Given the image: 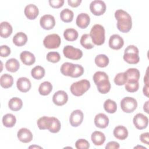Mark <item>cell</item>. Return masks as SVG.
<instances>
[{
    "mask_svg": "<svg viewBox=\"0 0 149 149\" xmlns=\"http://www.w3.org/2000/svg\"><path fill=\"white\" fill-rule=\"evenodd\" d=\"M115 17L118 20L117 28L122 33L129 32L132 26V20L130 15L122 9L116 10L115 12Z\"/></svg>",
    "mask_w": 149,
    "mask_h": 149,
    "instance_id": "1",
    "label": "cell"
},
{
    "mask_svg": "<svg viewBox=\"0 0 149 149\" xmlns=\"http://www.w3.org/2000/svg\"><path fill=\"white\" fill-rule=\"evenodd\" d=\"M90 36L93 42L97 45H101L105 42V29L99 24L94 25L90 30Z\"/></svg>",
    "mask_w": 149,
    "mask_h": 149,
    "instance_id": "2",
    "label": "cell"
},
{
    "mask_svg": "<svg viewBox=\"0 0 149 149\" xmlns=\"http://www.w3.org/2000/svg\"><path fill=\"white\" fill-rule=\"evenodd\" d=\"M139 49L133 45H128L125 49L123 58L129 64H137L140 61Z\"/></svg>",
    "mask_w": 149,
    "mask_h": 149,
    "instance_id": "3",
    "label": "cell"
},
{
    "mask_svg": "<svg viewBox=\"0 0 149 149\" xmlns=\"http://www.w3.org/2000/svg\"><path fill=\"white\" fill-rule=\"evenodd\" d=\"M90 88V83L88 80L83 79L72 84L70 87L72 94L79 97L83 95Z\"/></svg>",
    "mask_w": 149,
    "mask_h": 149,
    "instance_id": "4",
    "label": "cell"
},
{
    "mask_svg": "<svg viewBox=\"0 0 149 149\" xmlns=\"http://www.w3.org/2000/svg\"><path fill=\"white\" fill-rule=\"evenodd\" d=\"M61 43L60 36L57 34H51L47 36L44 40L43 44L48 49L58 48Z\"/></svg>",
    "mask_w": 149,
    "mask_h": 149,
    "instance_id": "5",
    "label": "cell"
},
{
    "mask_svg": "<svg viewBox=\"0 0 149 149\" xmlns=\"http://www.w3.org/2000/svg\"><path fill=\"white\" fill-rule=\"evenodd\" d=\"M120 107L122 111L126 113L133 112L137 107V102L133 97H124L120 101Z\"/></svg>",
    "mask_w": 149,
    "mask_h": 149,
    "instance_id": "6",
    "label": "cell"
},
{
    "mask_svg": "<svg viewBox=\"0 0 149 149\" xmlns=\"http://www.w3.org/2000/svg\"><path fill=\"white\" fill-rule=\"evenodd\" d=\"M64 56L70 59L78 60L83 56V52L81 49L73 47L72 45H66L63 49Z\"/></svg>",
    "mask_w": 149,
    "mask_h": 149,
    "instance_id": "7",
    "label": "cell"
},
{
    "mask_svg": "<svg viewBox=\"0 0 149 149\" xmlns=\"http://www.w3.org/2000/svg\"><path fill=\"white\" fill-rule=\"evenodd\" d=\"M90 9L91 13L95 16L103 15L106 11V5L101 0H94L90 5Z\"/></svg>",
    "mask_w": 149,
    "mask_h": 149,
    "instance_id": "8",
    "label": "cell"
},
{
    "mask_svg": "<svg viewBox=\"0 0 149 149\" xmlns=\"http://www.w3.org/2000/svg\"><path fill=\"white\" fill-rule=\"evenodd\" d=\"M133 122L135 127L139 130L146 129L148 123V118L143 113H137L133 119Z\"/></svg>",
    "mask_w": 149,
    "mask_h": 149,
    "instance_id": "9",
    "label": "cell"
},
{
    "mask_svg": "<svg viewBox=\"0 0 149 149\" xmlns=\"http://www.w3.org/2000/svg\"><path fill=\"white\" fill-rule=\"evenodd\" d=\"M40 26L45 30H51L55 25V20L51 15H44L40 20Z\"/></svg>",
    "mask_w": 149,
    "mask_h": 149,
    "instance_id": "10",
    "label": "cell"
},
{
    "mask_svg": "<svg viewBox=\"0 0 149 149\" xmlns=\"http://www.w3.org/2000/svg\"><path fill=\"white\" fill-rule=\"evenodd\" d=\"M83 120V113L80 109L73 111L69 117V122L71 126L73 127L79 126Z\"/></svg>",
    "mask_w": 149,
    "mask_h": 149,
    "instance_id": "11",
    "label": "cell"
},
{
    "mask_svg": "<svg viewBox=\"0 0 149 149\" xmlns=\"http://www.w3.org/2000/svg\"><path fill=\"white\" fill-rule=\"evenodd\" d=\"M68 100V95L67 93L63 90H59L55 93L52 97L53 102L58 105L62 106L65 105Z\"/></svg>",
    "mask_w": 149,
    "mask_h": 149,
    "instance_id": "12",
    "label": "cell"
},
{
    "mask_svg": "<svg viewBox=\"0 0 149 149\" xmlns=\"http://www.w3.org/2000/svg\"><path fill=\"white\" fill-rule=\"evenodd\" d=\"M124 45V40L118 34L112 35L109 40V47L113 49H119Z\"/></svg>",
    "mask_w": 149,
    "mask_h": 149,
    "instance_id": "13",
    "label": "cell"
},
{
    "mask_svg": "<svg viewBox=\"0 0 149 149\" xmlns=\"http://www.w3.org/2000/svg\"><path fill=\"white\" fill-rule=\"evenodd\" d=\"M17 136L21 142L24 143H29L33 139L32 133L27 128L20 129L17 132Z\"/></svg>",
    "mask_w": 149,
    "mask_h": 149,
    "instance_id": "14",
    "label": "cell"
},
{
    "mask_svg": "<svg viewBox=\"0 0 149 149\" xmlns=\"http://www.w3.org/2000/svg\"><path fill=\"white\" fill-rule=\"evenodd\" d=\"M16 86L18 90L22 93H26L29 91L31 87V81L25 77H22L17 79Z\"/></svg>",
    "mask_w": 149,
    "mask_h": 149,
    "instance_id": "15",
    "label": "cell"
},
{
    "mask_svg": "<svg viewBox=\"0 0 149 149\" xmlns=\"http://www.w3.org/2000/svg\"><path fill=\"white\" fill-rule=\"evenodd\" d=\"M24 12L27 18L30 20H34L38 16L39 10L37 6L34 4H29L26 6Z\"/></svg>",
    "mask_w": 149,
    "mask_h": 149,
    "instance_id": "16",
    "label": "cell"
},
{
    "mask_svg": "<svg viewBox=\"0 0 149 149\" xmlns=\"http://www.w3.org/2000/svg\"><path fill=\"white\" fill-rule=\"evenodd\" d=\"M94 124L97 127L104 129L109 124V118L105 113H100L94 118Z\"/></svg>",
    "mask_w": 149,
    "mask_h": 149,
    "instance_id": "17",
    "label": "cell"
},
{
    "mask_svg": "<svg viewBox=\"0 0 149 149\" xmlns=\"http://www.w3.org/2000/svg\"><path fill=\"white\" fill-rule=\"evenodd\" d=\"M90 17L86 13H81L77 16L76 23L77 26L80 29H86L89 25Z\"/></svg>",
    "mask_w": 149,
    "mask_h": 149,
    "instance_id": "18",
    "label": "cell"
},
{
    "mask_svg": "<svg viewBox=\"0 0 149 149\" xmlns=\"http://www.w3.org/2000/svg\"><path fill=\"white\" fill-rule=\"evenodd\" d=\"M20 58L24 65L28 66L34 64L36 61V58L34 54L27 51L22 52L20 54Z\"/></svg>",
    "mask_w": 149,
    "mask_h": 149,
    "instance_id": "19",
    "label": "cell"
},
{
    "mask_svg": "<svg viewBox=\"0 0 149 149\" xmlns=\"http://www.w3.org/2000/svg\"><path fill=\"white\" fill-rule=\"evenodd\" d=\"M113 135L116 139L119 140H125L128 136L127 129L124 126H117L113 130Z\"/></svg>",
    "mask_w": 149,
    "mask_h": 149,
    "instance_id": "20",
    "label": "cell"
},
{
    "mask_svg": "<svg viewBox=\"0 0 149 149\" xmlns=\"http://www.w3.org/2000/svg\"><path fill=\"white\" fill-rule=\"evenodd\" d=\"M0 35L2 38H8L12 33V26L8 22H2L0 24Z\"/></svg>",
    "mask_w": 149,
    "mask_h": 149,
    "instance_id": "21",
    "label": "cell"
},
{
    "mask_svg": "<svg viewBox=\"0 0 149 149\" xmlns=\"http://www.w3.org/2000/svg\"><path fill=\"white\" fill-rule=\"evenodd\" d=\"M91 140L95 146H101L105 141V134L100 131H95L91 134Z\"/></svg>",
    "mask_w": 149,
    "mask_h": 149,
    "instance_id": "22",
    "label": "cell"
},
{
    "mask_svg": "<svg viewBox=\"0 0 149 149\" xmlns=\"http://www.w3.org/2000/svg\"><path fill=\"white\" fill-rule=\"evenodd\" d=\"M27 41V36L23 32L17 33L13 37V42L18 47L24 45Z\"/></svg>",
    "mask_w": 149,
    "mask_h": 149,
    "instance_id": "23",
    "label": "cell"
},
{
    "mask_svg": "<svg viewBox=\"0 0 149 149\" xmlns=\"http://www.w3.org/2000/svg\"><path fill=\"white\" fill-rule=\"evenodd\" d=\"M75 68V64L70 62L63 63L61 67V72L66 76L72 77Z\"/></svg>",
    "mask_w": 149,
    "mask_h": 149,
    "instance_id": "24",
    "label": "cell"
},
{
    "mask_svg": "<svg viewBox=\"0 0 149 149\" xmlns=\"http://www.w3.org/2000/svg\"><path fill=\"white\" fill-rule=\"evenodd\" d=\"M8 106L10 110L17 111L22 108L23 101L20 98L13 97L9 101Z\"/></svg>",
    "mask_w": 149,
    "mask_h": 149,
    "instance_id": "25",
    "label": "cell"
},
{
    "mask_svg": "<svg viewBox=\"0 0 149 149\" xmlns=\"http://www.w3.org/2000/svg\"><path fill=\"white\" fill-rule=\"evenodd\" d=\"M20 67L19 61L15 58H10L5 63V68L6 70L10 72H17Z\"/></svg>",
    "mask_w": 149,
    "mask_h": 149,
    "instance_id": "26",
    "label": "cell"
},
{
    "mask_svg": "<svg viewBox=\"0 0 149 149\" xmlns=\"http://www.w3.org/2000/svg\"><path fill=\"white\" fill-rule=\"evenodd\" d=\"M13 77L8 74H3L0 78V84L1 86L4 88H8L13 85Z\"/></svg>",
    "mask_w": 149,
    "mask_h": 149,
    "instance_id": "27",
    "label": "cell"
},
{
    "mask_svg": "<svg viewBox=\"0 0 149 149\" xmlns=\"http://www.w3.org/2000/svg\"><path fill=\"white\" fill-rule=\"evenodd\" d=\"M16 122V117L12 113L5 114L2 118V123L6 127H12Z\"/></svg>",
    "mask_w": 149,
    "mask_h": 149,
    "instance_id": "28",
    "label": "cell"
},
{
    "mask_svg": "<svg viewBox=\"0 0 149 149\" xmlns=\"http://www.w3.org/2000/svg\"><path fill=\"white\" fill-rule=\"evenodd\" d=\"M52 117H48L46 116H42L40 118L37 122V126L40 130L48 129L51 123Z\"/></svg>",
    "mask_w": 149,
    "mask_h": 149,
    "instance_id": "29",
    "label": "cell"
},
{
    "mask_svg": "<svg viewBox=\"0 0 149 149\" xmlns=\"http://www.w3.org/2000/svg\"><path fill=\"white\" fill-rule=\"evenodd\" d=\"M80 44L86 49H90L94 48V45L93 44L91 38L88 34H84L82 35L80 40Z\"/></svg>",
    "mask_w": 149,
    "mask_h": 149,
    "instance_id": "30",
    "label": "cell"
},
{
    "mask_svg": "<svg viewBox=\"0 0 149 149\" xmlns=\"http://www.w3.org/2000/svg\"><path fill=\"white\" fill-rule=\"evenodd\" d=\"M52 90V84L48 81L41 83L38 87V92L42 95H48Z\"/></svg>",
    "mask_w": 149,
    "mask_h": 149,
    "instance_id": "31",
    "label": "cell"
},
{
    "mask_svg": "<svg viewBox=\"0 0 149 149\" xmlns=\"http://www.w3.org/2000/svg\"><path fill=\"white\" fill-rule=\"evenodd\" d=\"M63 37L67 41H74L77 39L78 32L76 30L72 28L67 29L64 31Z\"/></svg>",
    "mask_w": 149,
    "mask_h": 149,
    "instance_id": "32",
    "label": "cell"
},
{
    "mask_svg": "<svg viewBox=\"0 0 149 149\" xmlns=\"http://www.w3.org/2000/svg\"><path fill=\"white\" fill-rule=\"evenodd\" d=\"M125 73L127 77V80H134L139 81L140 76L139 70L137 68H129L127 69Z\"/></svg>",
    "mask_w": 149,
    "mask_h": 149,
    "instance_id": "33",
    "label": "cell"
},
{
    "mask_svg": "<svg viewBox=\"0 0 149 149\" xmlns=\"http://www.w3.org/2000/svg\"><path fill=\"white\" fill-rule=\"evenodd\" d=\"M73 12L68 8L63 9L60 13V17L61 20L65 23L71 22L73 20Z\"/></svg>",
    "mask_w": 149,
    "mask_h": 149,
    "instance_id": "34",
    "label": "cell"
},
{
    "mask_svg": "<svg viewBox=\"0 0 149 149\" xmlns=\"http://www.w3.org/2000/svg\"><path fill=\"white\" fill-rule=\"evenodd\" d=\"M98 91L101 94L108 93L111 89V83L108 79L104 80L96 84Z\"/></svg>",
    "mask_w": 149,
    "mask_h": 149,
    "instance_id": "35",
    "label": "cell"
},
{
    "mask_svg": "<svg viewBox=\"0 0 149 149\" xmlns=\"http://www.w3.org/2000/svg\"><path fill=\"white\" fill-rule=\"evenodd\" d=\"M95 63L100 68H105L109 64V58L104 54H100L95 58Z\"/></svg>",
    "mask_w": 149,
    "mask_h": 149,
    "instance_id": "36",
    "label": "cell"
},
{
    "mask_svg": "<svg viewBox=\"0 0 149 149\" xmlns=\"http://www.w3.org/2000/svg\"><path fill=\"white\" fill-rule=\"evenodd\" d=\"M31 76L37 80L41 79L45 75V69L41 66H36L31 71Z\"/></svg>",
    "mask_w": 149,
    "mask_h": 149,
    "instance_id": "37",
    "label": "cell"
},
{
    "mask_svg": "<svg viewBox=\"0 0 149 149\" xmlns=\"http://www.w3.org/2000/svg\"><path fill=\"white\" fill-rule=\"evenodd\" d=\"M104 108L107 112L113 113L116 111L117 105L114 101L111 99H107L104 103Z\"/></svg>",
    "mask_w": 149,
    "mask_h": 149,
    "instance_id": "38",
    "label": "cell"
},
{
    "mask_svg": "<svg viewBox=\"0 0 149 149\" xmlns=\"http://www.w3.org/2000/svg\"><path fill=\"white\" fill-rule=\"evenodd\" d=\"M139 84L137 80H127V82L125 84V89L129 93H134L137 91L139 89Z\"/></svg>",
    "mask_w": 149,
    "mask_h": 149,
    "instance_id": "39",
    "label": "cell"
},
{
    "mask_svg": "<svg viewBox=\"0 0 149 149\" xmlns=\"http://www.w3.org/2000/svg\"><path fill=\"white\" fill-rule=\"evenodd\" d=\"M61 127V124L58 119L55 117H52L51 123L48 128V130L53 133H58L60 131Z\"/></svg>",
    "mask_w": 149,
    "mask_h": 149,
    "instance_id": "40",
    "label": "cell"
},
{
    "mask_svg": "<svg viewBox=\"0 0 149 149\" xmlns=\"http://www.w3.org/2000/svg\"><path fill=\"white\" fill-rule=\"evenodd\" d=\"M93 79L94 83L96 85L98 83H100V82H101V81H103L104 80L108 79V76L104 72L98 71V72H96L94 74Z\"/></svg>",
    "mask_w": 149,
    "mask_h": 149,
    "instance_id": "41",
    "label": "cell"
},
{
    "mask_svg": "<svg viewBox=\"0 0 149 149\" xmlns=\"http://www.w3.org/2000/svg\"><path fill=\"white\" fill-rule=\"evenodd\" d=\"M114 82L118 86H122L125 84L127 82V77L125 72L118 73L114 78Z\"/></svg>",
    "mask_w": 149,
    "mask_h": 149,
    "instance_id": "42",
    "label": "cell"
},
{
    "mask_svg": "<svg viewBox=\"0 0 149 149\" xmlns=\"http://www.w3.org/2000/svg\"><path fill=\"white\" fill-rule=\"evenodd\" d=\"M47 59L48 62L56 63L60 61L61 56L58 52H49L47 55Z\"/></svg>",
    "mask_w": 149,
    "mask_h": 149,
    "instance_id": "43",
    "label": "cell"
},
{
    "mask_svg": "<svg viewBox=\"0 0 149 149\" xmlns=\"http://www.w3.org/2000/svg\"><path fill=\"white\" fill-rule=\"evenodd\" d=\"M75 146L77 149H88L90 147V144L87 140L80 139L76 141Z\"/></svg>",
    "mask_w": 149,
    "mask_h": 149,
    "instance_id": "44",
    "label": "cell"
},
{
    "mask_svg": "<svg viewBox=\"0 0 149 149\" xmlns=\"http://www.w3.org/2000/svg\"><path fill=\"white\" fill-rule=\"evenodd\" d=\"M83 73H84L83 67L80 65L75 64L74 72H73V74L72 77H74V78L79 77L81 76Z\"/></svg>",
    "mask_w": 149,
    "mask_h": 149,
    "instance_id": "45",
    "label": "cell"
},
{
    "mask_svg": "<svg viewBox=\"0 0 149 149\" xmlns=\"http://www.w3.org/2000/svg\"><path fill=\"white\" fill-rule=\"evenodd\" d=\"M0 52L2 57H7L10 54V48L5 45H1L0 47Z\"/></svg>",
    "mask_w": 149,
    "mask_h": 149,
    "instance_id": "46",
    "label": "cell"
},
{
    "mask_svg": "<svg viewBox=\"0 0 149 149\" xmlns=\"http://www.w3.org/2000/svg\"><path fill=\"white\" fill-rule=\"evenodd\" d=\"M49 3L54 8H59L63 6L64 0H49Z\"/></svg>",
    "mask_w": 149,
    "mask_h": 149,
    "instance_id": "47",
    "label": "cell"
},
{
    "mask_svg": "<svg viewBox=\"0 0 149 149\" xmlns=\"http://www.w3.org/2000/svg\"><path fill=\"white\" fill-rule=\"evenodd\" d=\"M119 144L116 141H110L107 143V144L105 146L106 149H118L119 148Z\"/></svg>",
    "mask_w": 149,
    "mask_h": 149,
    "instance_id": "48",
    "label": "cell"
},
{
    "mask_svg": "<svg viewBox=\"0 0 149 149\" xmlns=\"http://www.w3.org/2000/svg\"><path fill=\"white\" fill-rule=\"evenodd\" d=\"M148 132H146V133H143L142 134H141L140 136V139L141 140V141L147 145H148L149 142H148Z\"/></svg>",
    "mask_w": 149,
    "mask_h": 149,
    "instance_id": "49",
    "label": "cell"
},
{
    "mask_svg": "<svg viewBox=\"0 0 149 149\" xmlns=\"http://www.w3.org/2000/svg\"><path fill=\"white\" fill-rule=\"evenodd\" d=\"M81 2V0H68V4L73 8L77 7Z\"/></svg>",
    "mask_w": 149,
    "mask_h": 149,
    "instance_id": "50",
    "label": "cell"
},
{
    "mask_svg": "<svg viewBox=\"0 0 149 149\" xmlns=\"http://www.w3.org/2000/svg\"><path fill=\"white\" fill-rule=\"evenodd\" d=\"M143 93L146 97H148V85L146 84L143 87Z\"/></svg>",
    "mask_w": 149,
    "mask_h": 149,
    "instance_id": "51",
    "label": "cell"
},
{
    "mask_svg": "<svg viewBox=\"0 0 149 149\" xmlns=\"http://www.w3.org/2000/svg\"><path fill=\"white\" fill-rule=\"evenodd\" d=\"M148 102H149V101H146L143 106V109L147 113H148Z\"/></svg>",
    "mask_w": 149,
    "mask_h": 149,
    "instance_id": "52",
    "label": "cell"
},
{
    "mask_svg": "<svg viewBox=\"0 0 149 149\" xmlns=\"http://www.w3.org/2000/svg\"><path fill=\"white\" fill-rule=\"evenodd\" d=\"M144 81L145 83L146 84H148V74H147V70L146 72V76L144 78Z\"/></svg>",
    "mask_w": 149,
    "mask_h": 149,
    "instance_id": "53",
    "label": "cell"
},
{
    "mask_svg": "<svg viewBox=\"0 0 149 149\" xmlns=\"http://www.w3.org/2000/svg\"><path fill=\"white\" fill-rule=\"evenodd\" d=\"M41 148V147H39V146H30L29 147V148Z\"/></svg>",
    "mask_w": 149,
    "mask_h": 149,
    "instance_id": "54",
    "label": "cell"
}]
</instances>
